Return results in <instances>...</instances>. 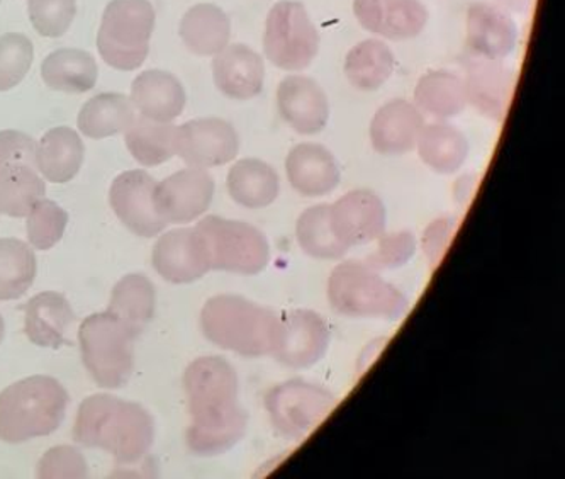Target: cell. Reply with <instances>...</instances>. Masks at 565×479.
<instances>
[{"instance_id": "8", "label": "cell", "mask_w": 565, "mask_h": 479, "mask_svg": "<svg viewBox=\"0 0 565 479\" xmlns=\"http://www.w3.org/2000/svg\"><path fill=\"white\" fill-rule=\"evenodd\" d=\"M153 30L150 0H110L97 33V49L109 67L137 71L150 53Z\"/></svg>"}, {"instance_id": "43", "label": "cell", "mask_w": 565, "mask_h": 479, "mask_svg": "<svg viewBox=\"0 0 565 479\" xmlns=\"http://www.w3.org/2000/svg\"><path fill=\"white\" fill-rule=\"evenodd\" d=\"M377 240V251L367 258V266L372 269H396L415 255L416 240L413 233H391L379 236Z\"/></svg>"}, {"instance_id": "22", "label": "cell", "mask_w": 565, "mask_h": 479, "mask_svg": "<svg viewBox=\"0 0 565 479\" xmlns=\"http://www.w3.org/2000/svg\"><path fill=\"white\" fill-rule=\"evenodd\" d=\"M422 111L409 100L394 99L379 107L371 123L372 147L381 156H403L418 143Z\"/></svg>"}, {"instance_id": "9", "label": "cell", "mask_w": 565, "mask_h": 479, "mask_svg": "<svg viewBox=\"0 0 565 479\" xmlns=\"http://www.w3.org/2000/svg\"><path fill=\"white\" fill-rule=\"evenodd\" d=\"M264 52L274 67L302 72L320 52V33L298 0H280L265 21Z\"/></svg>"}, {"instance_id": "33", "label": "cell", "mask_w": 565, "mask_h": 479, "mask_svg": "<svg viewBox=\"0 0 565 479\" xmlns=\"http://www.w3.org/2000/svg\"><path fill=\"white\" fill-rule=\"evenodd\" d=\"M107 311L119 318L135 336H140L154 315V288L151 280L143 274L122 277L113 289Z\"/></svg>"}, {"instance_id": "40", "label": "cell", "mask_w": 565, "mask_h": 479, "mask_svg": "<svg viewBox=\"0 0 565 479\" xmlns=\"http://www.w3.org/2000/svg\"><path fill=\"white\" fill-rule=\"evenodd\" d=\"M34 60L30 38L19 33L0 36V93H8L21 84Z\"/></svg>"}, {"instance_id": "4", "label": "cell", "mask_w": 565, "mask_h": 479, "mask_svg": "<svg viewBox=\"0 0 565 479\" xmlns=\"http://www.w3.org/2000/svg\"><path fill=\"white\" fill-rule=\"evenodd\" d=\"M68 393L50 376H31L0 393V440L22 444L58 430Z\"/></svg>"}, {"instance_id": "34", "label": "cell", "mask_w": 565, "mask_h": 479, "mask_svg": "<svg viewBox=\"0 0 565 479\" xmlns=\"http://www.w3.org/2000/svg\"><path fill=\"white\" fill-rule=\"evenodd\" d=\"M135 121L132 103L122 94H99L87 100L78 115V129L93 140L122 134Z\"/></svg>"}, {"instance_id": "32", "label": "cell", "mask_w": 565, "mask_h": 479, "mask_svg": "<svg viewBox=\"0 0 565 479\" xmlns=\"http://www.w3.org/2000/svg\"><path fill=\"white\" fill-rule=\"evenodd\" d=\"M415 106L437 119L456 118L467 106L463 78L448 71L428 72L416 84Z\"/></svg>"}, {"instance_id": "35", "label": "cell", "mask_w": 565, "mask_h": 479, "mask_svg": "<svg viewBox=\"0 0 565 479\" xmlns=\"http://www.w3.org/2000/svg\"><path fill=\"white\" fill-rule=\"evenodd\" d=\"M46 185L36 167L8 163L0 167V213L24 217L38 201L43 200Z\"/></svg>"}, {"instance_id": "21", "label": "cell", "mask_w": 565, "mask_h": 479, "mask_svg": "<svg viewBox=\"0 0 565 479\" xmlns=\"http://www.w3.org/2000/svg\"><path fill=\"white\" fill-rule=\"evenodd\" d=\"M287 181L305 198H323L340 184L342 173L333 153L323 145L301 143L286 159Z\"/></svg>"}, {"instance_id": "44", "label": "cell", "mask_w": 565, "mask_h": 479, "mask_svg": "<svg viewBox=\"0 0 565 479\" xmlns=\"http://www.w3.org/2000/svg\"><path fill=\"white\" fill-rule=\"evenodd\" d=\"M8 163L36 167V141L30 135L15 129L0 131V167Z\"/></svg>"}, {"instance_id": "36", "label": "cell", "mask_w": 565, "mask_h": 479, "mask_svg": "<svg viewBox=\"0 0 565 479\" xmlns=\"http://www.w3.org/2000/svg\"><path fill=\"white\" fill-rule=\"evenodd\" d=\"M126 147L141 166H162L177 156V126L141 116L126 129Z\"/></svg>"}, {"instance_id": "20", "label": "cell", "mask_w": 565, "mask_h": 479, "mask_svg": "<svg viewBox=\"0 0 565 479\" xmlns=\"http://www.w3.org/2000/svg\"><path fill=\"white\" fill-rule=\"evenodd\" d=\"M213 78L217 91L230 99H254L264 91V58L242 43L226 45L214 55Z\"/></svg>"}, {"instance_id": "3", "label": "cell", "mask_w": 565, "mask_h": 479, "mask_svg": "<svg viewBox=\"0 0 565 479\" xmlns=\"http://www.w3.org/2000/svg\"><path fill=\"white\" fill-rule=\"evenodd\" d=\"M201 330L214 345L243 358L273 355L282 330V317L236 295L207 299L201 311Z\"/></svg>"}, {"instance_id": "24", "label": "cell", "mask_w": 565, "mask_h": 479, "mask_svg": "<svg viewBox=\"0 0 565 479\" xmlns=\"http://www.w3.org/2000/svg\"><path fill=\"white\" fill-rule=\"evenodd\" d=\"M185 91L175 75L163 71H147L131 85V103L143 118L170 123L179 118L185 107Z\"/></svg>"}, {"instance_id": "15", "label": "cell", "mask_w": 565, "mask_h": 479, "mask_svg": "<svg viewBox=\"0 0 565 479\" xmlns=\"http://www.w3.org/2000/svg\"><path fill=\"white\" fill-rule=\"evenodd\" d=\"M330 345V329L321 315L311 310H294L282 317L279 343L274 358L292 369L318 364Z\"/></svg>"}, {"instance_id": "46", "label": "cell", "mask_w": 565, "mask_h": 479, "mask_svg": "<svg viewBox=\"0 0 565 479\" xmlns=\"http://www.w3.org/2000/svg\"><path fill=\"white\" fill-rule=\"evenodd\" d=\"M4 333H6L4 318H2V315H0V343H2V340H4Z\"/></svg>"}, {"instance_id": "6", "label": "cell", "mask_w": 565, "mask_h": 479, "mask_svg": "<svg viewBox=\"0 0 565 479\" xmlns=\"http://www.w3.org/2000/svg\"><path fill=\"white\" fill-rule=\"evenodd\" d=\"M328 299L337 313L350 318L399 320L409 301L367 264L347 260L334 267L328 280Z\"/></svg>"}, {"instance_id": "30", "label": "cell", "mask_w": 565, "mask_h": 479, "mask_svg": "<svg viewBox=\"0 0 565 479\" xmlns=\"http://www.w3.org/2000/svg\"><path fill=\"white\" fill-rule=\"evenodd\" d=\"M394 67L396 58L384 41L364 40L347 53L343 72L353 89L374 93L390 81Z\"/></svg>"}, {"instance_id": "28", "label": "cell", "mask_w": 565, "mask_h": 479, "mask_svg": "<svg viewBox=\"0 0 565 479\" xmlns=\"http://www.w3.org/2000/svg\"><path fill=\"white\" fill-rule=\"evenodd\" d=\"M179 34L189 52L199 56H214L230 45L232 21L223 9L214 4H198L185 12Z\"/></svg>"}, {"instance_id": "17", "label": "cell", "mask_w": 565, "mask_h": 479, "mask_svg": "<svg viewBox=\"0 0 565 479\" xmlns=\"http://www.w3.org/2000/svg\"><path fill=\"white\" fill-rule=\"evenodd\" d=\"M277 107L296 134L312 137L330 121V100L318 82L306 75H287L277 89Z\"/></svg>"}, {"instance_id": "11", "label": "cell", "mask_w": 565, "mask_h": 479, "mask_svg": "<svg viewBox=\"0 0 565 479\" xmlns=\"http://www.w3.org/2000/svg\"><path fill=\"white\" fill-rule=\"evenodd\" d=\"M157 181L145 170H128L119 173L109 191V203L122 225L141 236L151 238L162 233L169 223L163 220L154 204Z\"/></svg>"}, {"instance_id": "38", "label": "cell", "mask_w": 565, "mask_h": 479, "mask_svg": "<svg viewBox=\"0 0 565 479\" xmlns=\"http://www.w3.org/2000/svg\"><path fill=\"white\" fill-rule=\"evenodd\" d=\"M296 238L305 254L315 258L337 260L349 252V247L337 238L331 228L330 204L308 207L299 216L298 225H296Z\"/></svg>"}, {"instance_id": "41", "label": "cell", "mask_w": 565, "mask_h": 479, "mask_svg": "<svg viewBox=\"0 0 565 479\" xmlns=\"http://www.w3.org/2000/svg\"><path fill=\"white\" fill-rule=\"evenodd\" d=\"M31 24L44 38H60L71 30L77 0H28Z\"/></svg>"}, {"instance_id": "25", "label": "cell", "mask_w": 565, "mask_h": 479, "mask_svg": "<svg viewBox=\"0 0 565 479\" xmlns=\"http://www.w3.org/2000/svg\"><path fill=\"white\" fill-rule=\"evenodd\" d=\"M74 321L71 302L60 292H40L24 307V332L38 347L60 349L66 345L65 330Z\"/></svg>"}, {"instance_id": "18", "label": "cell", "mask_w": 565, "mask_h": 479, "mask_svg": "<svg viewBox=\"0 0 565 479\" xmlns=\"http://www.w3.org/2000/svg\"><path fill=\"white\" fill-rule=\"evenodd\" d=\"M463 87L470 106L486 118L500 123L507 118L510 109L514 72L504 65L503 60L473 56L467 63Z\"/></svg>"}, {"instance_id": "27", "label": "cell", "mask_w": 565, "mask_h": 479, "mask_svg": "<svg viewBox=\"0 0 565 479\" xmlns=\"http://www.w3.org/2000/svg\"><path fill=\"white\" fill-rule=\"evenodd\" d=\"M230 195L246 210H264L276 203L280 192L279 175L264 160L243 159L230 169L226 179Z\"/></svg>"}, {"instance_id": "16", "label": "cell", "mask_w": 565, "mask_h": 479, "mask_svg": "<svg viewBox=\"0 0 565 479\" xmlns=\"http://www.w3.org/2000/svg\"><path fill=\"white\" fill-rule=\"evenodd\" d=\"M353 14L369 33L391 41L419 36L429 19L422 0H353Z\"/></svg>"}, {"instance_id": "39", "label": "cell", "mask_w": 565, "mask_h": 479, "mask_svg": "<svg viewBox=\"0 0 565 479\" xmlns=\"http://www.w3.org/2000/svg\"><path fill=\"white\" fill-rule=\"evenodd\" d=\"M68 213L55 201L40 200L28 214V238L36 251H50L62 240Z\"/></svg>"}, {"instance_id": "31", "label": "cell", "mask_w": 565, "mask_h": 479, "mask_svg": "<svg viewBox=\"0 0 565 479\" xmlns=\"http://www.w3.org/2000/svg\"><path fill=\"white\" fill-rule=\"evenodd\" d=\"M416 148L422 162L434 172L444 175L456 173L469 156V141L466 135L448 123L423 126Z\"/></svg>"}, {"instance_id": "23", "label": "cell", "mask_w": 565, "mask_h": 479, "mask_svg": "<svg viewBox=\"0 0 565 479\" xmlns=\"http://www.w3.org/2000/svg\"><path fill=\"white\" fill-rule=\"evenodd\" d=\"M153 267L173 285H191L210 273L202 260L194 228H179L158 238L153 248Z\"/></svg>"}, {"instance_id": "2", "label": "cell", "mask_w": 565, "mask_h": 479, "mask_svg": "<svg viewBox=\"0 0 565 479\" xmlns=\"http://www.w3.org/2000/svg\"><path fill=\"white\" fill-rule=\"evenodd\" d=\"M154 439L150 413L138 403L110 395H93L78 406L74 440L88 449L113 454L118 468L140 465Z\"/></svg>"}, {"instance_id": "5", "label": "cell", "mask_w": 565, "mask_h": 479, "mask_svg": "<svg viewBox=\"0 0 565 479\" xmlns=\"http://www.w3.org/2000/svg\"><path fill=\"white\" fill-rule=\"evenodd\" d=\"M194 235L210 270L255 276L270 263L267 236L248 223L206 216L194 226Z\"/></svg>"}, {"instance_id": "12", "label": "cell", "mask_w": 565, "mask_h": 479, "mask_svg": "<svg viewBox=\"0 0 565 479\" xmlns=\"http://www.w3.org/2000/svg\"><path fill=\"white\" fill-rule=\"evenodd\" d=\"M239 137L232 123L199 118L177 126V156L189 167L211 169L226 166L238 156Z\"/></svg>"}, {"instance_id": "37", "label": "cell", "mask_w": 565, "mask_h": 479, "mask_svg": "<svg viewBox=\"0 0 565 479\" xmlns=\"http://www.w3.org/2000/svg\"><path fill=\"white\" fill-rule=\"evenodd\" d=\"M36 277V255L21 240L0 238V301H14L30 291Z\"/></svg>"}, {"instance_id": "14", "label": "cell", "mask_w": 565, "mask_h": 479, "mask_svg": "<svg viewBox=\"0 0 565 479\" xmlns=\"http://www.w3.org/2000/svg\"><path fill=\"white\" fill-rule=\"evenodd\" d=\"M386 220V206L371 189L347 192L330 204L331 228L349 248L371 244L384 235Z\"/></svg>"}, {"instance_id": "10", "label": "cell", "mask_w": 565, "mask_h": 479, "mask_svg": "<svg viewBox=\"0 0 565 479\" xmlns=\"http://www.w3.org/2000/svg\"><path fill=\"white\" fill-rule=\"evenodd\" d=\"M265 408L280 435L301 443L333 412L334 396L320 384L290 380L268 391Z\"/></svg>"}, {"instance_id": "42", "label": "cell", "mask_w": 565, "mask_h": 479, "mask_svg": "<svg viewBox=\"0 0 565 479\" xmlns=\"http://www.w3.org/2000/svg\"><path fill=\"white\" fill-rule=\"evenodd\" d=\"M40 478H85L87 461L77 447L58 446L50 449L38 462Z\"/></svg>"}, {"instance_id": "29", "label": "cell", "mask_w": 565, "mask_h": 479, "mask_svg": "<svg viewBox=\"0 0 565 479\" xmlns=\"http://www.w3.org/2000/svg\"><path fill=\"white\" fill-rule=\"evenodd\" d=\"M41 77L50 89L84 94L96 87L99 68L90 53L77 49H62L50 53L43 60Z\"/></svg>"}, {"instance_id": "26", "label": "cell", "mask_w": 565, "mask_h": 479, "mask_svg": "<svg viewBox=\"0 0 565 479\" xmlns=\"http://www.w3.org/2000/svg\"><path fill=\"white\" fill-rule=\"evenodd\" d=\"M84 141L68 126L50 129L36 145V169L46 181L65 184L84 163Z\"/></svg>"}, {"instance_id": "13", "label": "cell", "mask_w": 565, "mask_h": 479, "mask_svg": "<svg viewBox=\"0 0 565 479\" xmlns=\"http://www.w3.org/2000/svg\"><path fill=\"white\" fill-rule=\"evenodd\" d=\"M214 198V179L198 167L179 170L166 181L157 182L154 204L169 225L191 223L210 210Z\"/></svg>"}, {"instance_id": "45", "label": "cell", "mask_w": 565, "mask_h": 479, "mask_svg": "<svg viewBox=\"0 0 565 479\" xmlns=\"http://www.w3.org/2000/svg\"><path fill=\"white\" fill-rule=\"evenodd\" d=\"M500 8L504 11L513 12V14H529L535 6L536 0H495Z\"/></svg>"}, {"instance_id": "1", "label": "cell", "mask_w": 565, "mask_h": 479, "mask_svg": "<svg viewBox=\"0 0 565 479\" xmlns=\"http://www.w3.org/2000/svg\"><path fill=\"white\" fill-rule=\"evenodd\" d=\"M191 425L188 446L201 457L228 453L245 437V409L238 403V376L226 359L201 358L184 374Z\"/></svg>"}, {"instance_id": "7", "label": "cell", "mask_w": 565, "mask_h": 479, "mask_svg": "<svg viewBox=\"0 0 565 479\" xmlns=\"http://www.w3.org/2000/svg\"><path fill=\"white\" fill-rule=\"evenodd\" d=\"M138 337L115 315L96 313L78 329L82 361L100 387L119 390L128 384L135 369V340Z\"/></svg>"}, {"instance_id": "19", "label": "cell", "mask_w": 565, "mask_h": 479, "mask_svg": "<svg viewBox=\"0 0 565 479\" xmlns=\"http://www.w3.org/2000/svg\"><path fill=\"white\" fill-rule=\"evenodd\" d=\"M466 31L467 46L479 58L504 60L516 49V23L500 6L489 2L470 6Z\"/></svg>"}]
</instances>
